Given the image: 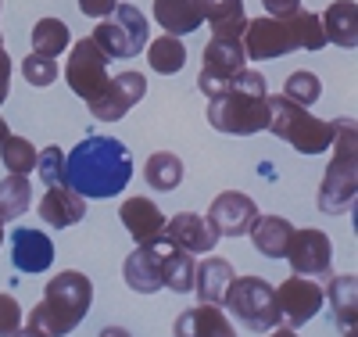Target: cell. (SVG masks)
Returning a JSON list of instances; mask_svg holds the SVG:
<instances>
[{"label": "cell", "mask_w": 358, "mask_h": 337, "mask_svg": "<svg viewBox=\"0 0 358 337\" xmlns=\"http://www.w3.org/2000/svg\"><path fill=\"white\" fill-rule=\"evenodd\" d=\"M108 79H111V76H108V57H104V50L90 40V36L79 40V43L72 47L69 61H65V83L72 86V94L90 104V101H97V97L104 94Z\"/></svg>", "instance_id": "cell-9"}, {"label": "cell", "mask_w": 358, "mask_h": 337, "mask_svg": "<svg viewBox=\"0 0 358 337\" xmlns=\"http://www.w3.org/2000/svg\"><path fill=\"white\" fill-rule=\"evenodd\" d=\"M143 50H147V61H151V69L158 76H176V72H183V65H187V47L179 43V36L165 33V36L151 40Z\"/></svg>", "instance_id": "cell-29"}, {"label": "cell", "mask_w": 358, "mask_h": 337, "mask_svg": "<svg viewBox=\"0 0 358 337\" xmlns=\"http://www.w3.org/2000/svg\"><path fill=\"white\" fill-rule=\"evenodd\" d=\"M133 179V155L115 137H86L65 158V187L79 198H118Z\"/></svg>", "instance_id": "cell-2"}, {"label": "cell", "mask_w": 358, "mask_h": 337, "mask_svg": "<svg viewBox=\"0 0 358 337\" xmlns=\"http://www.w3.org/2000/svg\"><path fill=\"white\" fill-rule=\"evenodd\" d=\"M204 72L215 76H233L248 69V54H244V40H208L204 47Z\"/></svg>", "instance_id": "cell-25"}, {"label": "cell", "mask_w": 358, "mask_h": 337, "mask_svg": "<svg viewBox=\"0 0 358 337\" xmlns=\"http://www.w3.org/2000/svg\"><path fill=\"white\" fill-rule=\"evenodd\" d=\"M0 8H4V4H0Z\"/></svg>", "instance_id": "cell-46"}, {"label": "cell", "mask_w": 358, "mask_h": 337, "mask_svg": "<svg viewBox=\"0 0 358 337\" xmlns=\"http://www.w3.org/2000/svg\"><path fill=\"white\" fill-rule=\"evenodd\" d=\"M265 337H297V330H290V326H283V323H280V326H273V330H268Z\"/></svg>", "instance_id": "cell-40"}, {"label": "cell", "mask_w": 358, "mask_h": 337, "mask_svg": "<svg viewBox=\"0 0 358 337\" xmlns=\"http://www.w3.org/2000/svg\"><path fill=\"white\" fill-rule=\"evenodd\" d=\"M22 305L11 298V294H4L0 291V337H11L18 326H22Z\"/></svg>", "instance_id": "cell-36"}, {"label": "cell", "mask_w": 358, "mask_h": 337, "mask_svg": "<svg viewBox=\"0 0 358 337\" xmlns=\"http://www.w3.org/2000/svg\"><path fill=\"white\" fill-rule=\"evenodd\" d=\"M183 176H187V169L172 151H155L143 165V179L151 191H176L179 183H183Z\"/></svg>", "instance_id": "cell-28"}, {"label": "cell", "mask_w": 358, "mask_h": 337, "mask_svg": "<svg viewBox=\"0 0 358 337\" xmlns=\"http://www.w3.org/2000/svg\"><path fill=\"white\" fill-rule=\"evenodd\" d=\"M143 94H147V79H143V72H118V76H111L108 79V86H104V94L97 97V101H90L86 108H90V115L94 118H104V122H118V118H126L140 101H143Z\"/></svg>", "instance_id": "cell-11"}, {"label": "cell", "mask_w": 358, "mask_h": 337, "mask_svg": "<svg viewBox=\"0 0 358 337\" xmlns=\"http://www.w3.org/2000/svg\"><path fill=\"white\" fill-rule=\"evenodd\" d=\"M248 237L255 240V252L265 259H283L287 255V244L294 237V226L283 216H258L255 226L248 230Z\"/></svg>", "instance_id": "cell-24"}, {"label": "cell", "mask_w": 358, "mask_h": 337, "mask_svg": "<svg viewBox=\"0 0 358 337\" xmlns=\"http://www.w3.org/2000/svg\"><path fill=\"white\" fill-rule=\"evenodd\" d=\"M222 309L226 316H236V323L251 333H268L273 326H280L276 287L262 277H233L222 298Z\"/></svg>", "instance_id": "cell-7"}, {"label": "cell", "mask_w": 358, "mask_h": 337, "mask_svg": "<svg viewBox=\"0 0 358 337\" xmlns=\"http://www.w3.org/2000/svg\"><path fill=\"white\" fill-rule=\"evenodd\" d=\"M8 90H11V57L8 47H0V104L8 101Z\"/></svg>", "instance_id": "cell-38"}, {"label": "cell", "mask_w": 358, "mask_h": 337, "mask_svg": "<svg viewBox=\"0 0 358 337\" xmlns=\"http://www.w3.org/2000/svg\"><path fill=\"white\" fill-rule=\"evenodd\" d=\"M0 47H4V36H0Z\"/></svg>", "instance_id": "cell-45"}, {"label": "cell", "mask_w": 358, "mask_h": 337, "mask_svg": "<svg viewBox=\"0 0 358 337\" xmlns=\"http://www.w3.org/2000/svg\"><path fill=\"white\" fill-rule=\"evenodd\" d=\"M319 22H322L326 43H337L344 50L358 47V4L355 0H334V4L322 11Z\"/></svg>", "instance_id": "cell-21"}, {"label": "cell", "mask_w": 358, "mask_h": 337, "mask_svg": "<svg viewBox=\"0 0 358 337\" xmlns=\"http://www.w3.org/2000/svg\"><path fill=\"white\" fill-rule=\"evenodd\" d=\"M118 8V0H79V11L86 15V18H108L111 11Z\"/></svg>", "instance_id": "cell-37"}, {"label": "cell", "mask_w": 358, "mask_h": 337, "mask_svg": "<svg viewBox=\"0 0 358 337\" xmlns=\"http://www.w3.org/2000/svg\"><path fill=\"white\" fill-rule=\"evenodd\" d=\"M90 301H94L90 277L79 269H65L43 287V298L33 305V312L22 323L36 330L40 337H65L83 323V316L90 312Z\"/></svg>", "instance_id": "cell-4"}, {"label": "cell", "mask_w": 358, "mask_h": 337, "mask_svg": "<svg viewBox=\"0 0 358 337\" xmlns=\"http://www.w3.org/2000/svg\"><path fill=\"white\" fill-rule=\"evenodd\" d=\"M11 337H40V333H36V330H29V326H18Z\"/></svg>", "instance_id": "cell-42"}, {"label": "cell", "mask_w": 358, "mask_h": 337, "mask_svg": "<svg viewBox=\"0 0 358 337\" xmlns=\"http://www.w3.org/2000/svg\"><path fill=\"white\" fill-rule=\"evenodd\" d=\"M265 104H268L265 130L276 133L283 144H290L294 151H301V155H322V151H330V144H334V122L315 118L308 108L287 101L283 94H268Z\"/></svg>", "instance_id": "cell-6"}, {"label": "cell", "mask_w": 358, "mask_h": 337, "mask_svg": "<svg viewBox=\"0 0 358 337\" xmlns=\"http://www.w3.org/2000/svg\"><path fill=\"white\" fill-rule=\"evenodd\" d=\"M233 277H236V273H233V266L226 259H204L194 269V291H197V298L204 305H222Z\"/></svg>", "instance_id": "cell-22"}, {"label": "cell", "mask_w": 358, "mask_h": 337, "mask_svg": "<svg viewBox=\"0 0 358 337\" xmlns=\"http://www.w3.org/2000/svg\"><path fill=\"white\" fill-rule=\"evenodd\" d=\"M322 22L315 11L297 8L294 15H262L248 18L244 29V54L248 61H276L290 50H322Z\"/></svg>", "instance_id": "cell-3"}, {"label": "cell", "mask_w": 358, "mask_h": 337, "mask_svg": "<svg viewBox=\"0 0 358 337\" xmlns=\"http://www.w3.org/2000/svg\"><path fill=\"white\" fill-rule=\"evenodd\" d=\"M165 237L155 244H136V252L126 259L122 277L136 294H155L162 291V266H165Z\"/></svg>", "instance_id": "cell-15"}, {"label": "cell", "mask_w": 358, "mask_h": 337, "mask_svg": "<svg viewBox=\"0 0 358 337\" xmlns=\"http://www.w3.org/2000/svg\"><path fill=\"white\" fill-rule=\"evenodd\" d=\"M255 219H258V205L241 191H222L208 208V223L219 230V237H248Z\"/></svg>", "instance_id": "cell-13"}, {"label": "cell", "mask_w": 358, "mask_h": 337, "mask_svg": "<svg viewBox=\"0 0 358 337\" xmlns=\"http://www.w3.org/2000/svg\"><path fill=\"white\" fill-rule=\"evenodd\" d=\"M29 205H33V187H29V176H8L0 179V219H18L29 212Z\"/></svg>", "instance_id": "cell-30"}, {"label": "cell", "mask_w": 358, "mask_h": 337, "mask_svg": "<svg viewBox=\"0 0 358 337\" xmlns=\"http://www.w3.org/2000/svg\"><path fill=\"white\" fill-rule=\"evenodd\" d=\"M197 8L201 18H208V25H212V40H244V0H197Z\"/></svg>", "instance_id": "cell-20"}, {"label": "cell", "mask_w": 358, "mask_h": 337, "mask_svg": "<svg viewBox=\"0 0 358 337\" xmlns=\"http://www.w3.org/2000/svg\"><path fill=\"white\" fill-rule=\"evenodd\" d=\"M0 162H4V169L15 172V176H29L36 169V147L25 137H8L0 144Z\"/></svg>", "instance_id": "cell-32"}, {"label": "cell", "mask_w": 358, "mask_h": 337, "mask_svg": "<svg viewBox=\"0 0 358 337\" xmlns=\"http://www.w3.org/2000/svg\"><path fill=\"white\" fill-rule=\"evenodd\" d=\"M194 269H197V262L190 259V252L176 248V244L169 240L165 244V266H162V287H169L176 294L194 291Z\"/></svg>", "instance_id": "cell-27"}, {"label": "cell", "mask_w": 358, "mask_h": 337, "mask_svg": "<svg viewBox=\"0 0 358 337\" xmlns=\"http://www.w3.org/2000/svg\"><path fill=\"white\" fill-rule=\"evenodd\" d=\"M47 187H57V183H65V151L62 147H43L36 151V169H33Z\"/></svg>", "instance_id": "cell-34"}, {"label": "cell", "mask_w": 358, "mask_h": 337, "mask_svg": "<svg viewBox=\"0 0 358 337\" xmlns=\"http://www.w3.org/2000/svg\"><path fill=\"white\" fill-rule=\"evenodd\" d=\"M326 298L334 301V312H337V323H341L344 337H355V323H358V280L351 277V273H348V277H334Z\"/></svg>", "instance_id": "cell-26"}, {"label": "cell", "mask_w": 358, "mask_h": 337, "mask_svg": "<svg viewBox=\"0 0 358 337\" xmlns=\"http://www.w3.org/2000/svg\"><path fill=\"white\" fill-rule=\"evenodd\" d=\"M0 244H4V219H0Z\"/></svg>", "instance_id": "cell-44"}, {"label": "cell", "mask_w": 358, "mask_h": 337, "mask_svg": "<svg viewBox=\"0 0 358 337\" xmlns=\"http://www.w3.org/2000/svg\"><path fill=\"white\" fill-rule=\"evenodd\" d=\"M172 337H236L229 316L222 305H194V309L179 312L172 323Z\"/></svg>", "instance_id": "cell-16"}, {"label": "cell", "mask_w": 358, "mask_h": 337, "mask_svg": "<svg viewBox=\"0 0 358 337\" xmlns=\"http://www.w3.org/2000/svg\"><path fill=\"white\" fill-rule=\"evenodd\" d=\"M118 219H122V226L129 230V237L136 244H155V240L165 237V216H162V208L155 201H147V198L122 201Z\"/></svg>", "instance_id": "cell-18"}, {"label": "cell", "mask_w": 358, "mask_h": 337, "mask_svg": "<svg viewBox=\"0 0 358 337\" xmlns=\"http://www.w3.org/2000/svg\"><path fill=\"white\" fill-rule=\"evenodd\" d=\"M165 240H172L176 248H183L190 255H212L222 237L204 216H197V212H179V216L165 219Z\"/></svg>", "instance_id": "cell-14"}, {"label": "cell", "mask_w": 358, "mask_h": 337, "mask_svg": "<svg viewBox=\"0 0 358 337\" xmlns=\"http://www.w3.org/2000/svg\"><path fill=\"white\" fill-rule=\"evenodd\" d=\"M155 22L169 36H187L201 29V8L197 0H155Z\"/></svg>", "instance_id": "cell-23"}, {"label": "cell", "mask_w": 358, "mask_h": 337, "mask_svg": "<svg viewBox=\"0 0 358 337\" xmlns=\"http://www.w3.org/2000/svg\"><path fill=\"white\" fill-rule=\"evenodd\" d=\"M8 137H11V133H8V122H4V118H0V144H4Z\"/></svg>", "instance_id": "cell-43"}, {"label": "cell", "mask_w": 358, "mask_h": 337, "mask_svg": "<svg viewBox=\"0 0 358 337\" xmlns=\"http://www.w3.org/2000/svg\"><path fill=\"white\" fill-rule=\"evenodd\" d=\"M69 43H72V33L62 18H40L33 25V54L57 57V54H65Z\"/></svg>", "instance_id": "cell-31"}, {"label": "cell", "mask_w": 358, "mask_h": 337, "mask_svg": "<svg viewBox=\"0 0 358 337\" xmlns=\"http://www.w3.org/2000/svg\"><path fill=\"white\" fill-rule=\"evenodd\" d=\"M334 158L326 165L322 187H319V208L326 216H348L358 198V130L355 118L334 122Z\"/></svg>", "instance_id": "cell-5"}, {"label": "cell", "mask_w": 358, "mask_h": 337, "mask_svg": "<svg viewBox=\"0 0 358 337\" xmlns=\"http://www.w3.org/2000/svg\"><path fill=\"white\" fill-rule=\"evenodd\" d=\"M11 262L18 273H47L54 262V244L43 230L22 226L11 233Z\"/></svg>", "instance_id": "cell-17"}, {"label": "cell", "mask_w": 358, "mask_h": 337, "mask_svg": "<svg viewBox=\"0 0 358 337\" xmlns=\"http://www.w3.org/2000/svg\"><path fill=\"white\" fill-rule=\"evenodd\" d=\"M94 40L108 61H122V57H136L147 47V18L140 8L133 4H118L108 18L97 22L94 29Z\"/></svg>", "instance_id": "cell-8"}, {"label": "cell", "mask_w": 358, "mask_h": 337, "mask_svg": "<svg viewBox=\"0 0 358 337\" xmlns=\"http://www.w3.org/2000/svg\"><path fill=\"white\" fill-rule=\"evenodd\" d=\"M326 301V291L322 284H315L312 277H287L280 287H276V309H280V323L290 326V330H301Z\"/></svg>", "instance_id": "cell-10"}, {"label": "cell", "mask_w": 358, "mask_h": 337, "mask_svg": "<svg viewBox=\"0 0 358 337\" xmlns=\"http://www.w3.org/2000/svg\"><path fill=\"white\" fill-rule=\"evenodd\" d=\"M283 97L294 101V104H301V108H312L319 97H322V83L315 72H290L287 83H283Z\"/></svg>", "instance_id": "cell-33"}, {"label": "cell", "mask_w": 358, "mask_h": 337, "mask_svg": "<svg viewBox=\"0 0 358 337\" xmlns=\"http://www.w3.org/2000/svg\"><path fill=\"white\" fill-rule=\"evenodd\" d=\"M101 337H133L129 330H122V326H104L101 330Z\"/></svg>", "instance_id": "cell-41"}, {"label": "cell", "mask_w": 358, "mask_h": 337, "mask_svg": "<svg viewBox=\"0 0 358 337\" xmlns=\"http://www.w3.org/2000/svg\"><path fill=\"white\" fill-rule=\"evenodd\" d=\"M86 216V198H79L72 187L57 183V187H47V194L40 198V219L54 230H69Z\"/></svg>", "instance_id": "cell-19"}, {"label": "cell", "mask_w": 358, "mask_h": 337, "mask_svg": "<svg viewBox=\"0 0 358 337\" xmlns=\"http://www.w3.org/2000/svg\"><path fill=\"white\" fill-rule=\"evenodd\" d=\"M265 76H258L255 69H241L233 76H215L204 72L197 76V90L208 97V126L229 133V137H251L262 133L268 122V90H265Z\"/></svg>", "instance_id": "cell-1"}, {"label": "cell", "mask_w": 358, "mask_h": 337, "mask_svg": "<svg viewBox=\"0 0 358 337\" xmlns=\"http://www.w3.org/2000/svg\"><path fill=\"white\" fill-rule=\"evenodd\" d=\"M22 76H25L29 86L43 90V86H50V83L57 79V61H54V57H43V54H29V57L22 61Z\"/></svg>", "instance_id": "cell-35"}, {"label": "cell", "mask_w": 358, "mask_h": 337, "mask_svg": "<svg viewBox=\"0 0 358 337\" xmlns=\"http://www.w3.org/2000/svg\"><path fill=\"white\" fill-rule=\"evenodd\" d=\"M268 15H294L297 8H301V0H262Z\"/></svg>", "instance_id": "cell-39"}, {"label": "cell", "mask_w": 358, "mask_h": 337, "mask_svg": "<svg viewBox=\"0 0 358 337\" xmlns=\"http://www.w3.org/2000/svg\"><path fill=\"white\" fill-rule=\"evenodd\" d=\"M290 269L297 277H330V266H334V244L322 230H294L290 244H287V255Z\"/></svg>", "instance_id": "cell-12"}]
</instances>
